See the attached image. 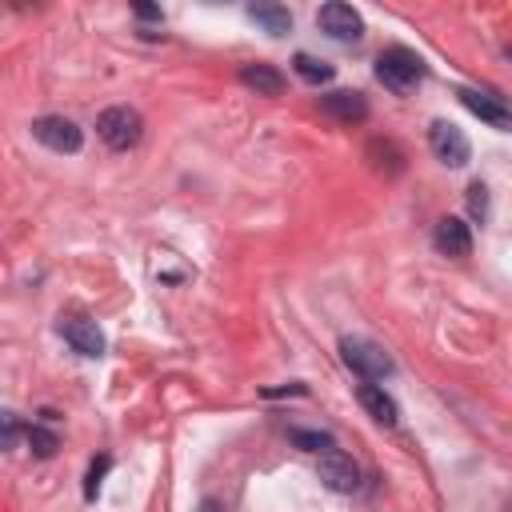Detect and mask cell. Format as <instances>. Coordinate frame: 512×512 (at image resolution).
Instances as JSON below:
<instances>
[{
    "instance_id": "obj_22",
    "label": "cell",
    "mask_w": 512,
    "mask_h": 512,
    "mask_svg": "<svg viewBox=\"0 0 512 512\" xmlns=\"http://www.w3.org/2000/svg\"><path fill=\"white\" fill-rule=\"evenodd\" d=\"M276 392H284V388H268L264 396H276ZM288 392H304V384H288Z\"/></svg>"
},
{
    "instance_id": "obj_13",
    "label": "cell",
    "mask_w": 512,
    "mask_h": 512,
    "mask_svg": "<svg viewBox=\"0 0 512 512\" xmlns=\"http://www.w3.org/2000/svg\"><path fill=\"white\" fill-rule=\"evenodd\" d=\"M240 84L252 88L256 96H280L284 92V76L272 64H244L240 68Z\"/></svg>"
},
{
    "instance_id": "obj_14",
    "label": "cell",
    "mask_w": 512,
    "mask_h": 512,
    "mask_svg": "<svg viewBox=\"0 0 512 512\" xmlns=\"http://www.w3.org/2000/svg\"><path fill=\"white\" fill-rule=\"evenodd\" d=\"M248 16H252L256 24H264V32H272V36L292 32V12H288V8H280V4H252V8H248Z\"/></svg>"
},
{
    "instance_id": "obj_7",
    "label": "cell",
    "mask_w": 512,
    "mask_h": 512,
    "mask_svg": "<svg viewBox=\"0 0 512 512\" xmlns=\"http://www.w3.org/2000/svg\"><path fill=\"white\" fill-rule=\"evenodd\" d=\"M320 480L332 492H356L360 488V468H356V460L348 452L328 448V452H320Z\"/></svg>"
},
{
    "instance_id": "obj_4",
    "label": "cell",
    "mask_w": 512,
    "mask_h": 512,
    "mask_svg": "<svg viewBox=\"0 0 512 512\" xmlns=\"http://www.w3.org/2000/svg\"><path fill=\"white\" fill-rule=\"evenodd\" d=\"M428 148H432V156H436L440 164H448V168H464L468 156H472L468 136H464L456 124H448V120H432V128H428Z\"/></svg>"
},
{
    "instance_id": "obj_19",
    "label": "cell",
    "mask_w": 512,
    "mask_h": 512,
    "mask_svg": "<svg viewBox=\"0 0 512 512\" xmlns=\"http://www.w3.org/2000/svg\"><path fill=\"white\" fill-rule=\"evenodd\" d=\"M20 436H24V428H20L16 412H4V408H0V452L16 448V440H20Z\"/></svg>"
},
{
    "instance_id": "obj_23",
    "label": "cell",
    "mask_w": 512,
    "mask_h": 512,
    "mask_svg": "<svg viewBox=\"0 0 512 512\" xmlns=\"http://www.w3.org/2000/svg\"><path fill=\"white\" fill-rule=\"evenodd\" d=\"M208 512H216V508H212V504H208Z\"/></svg>"
},
{
    "instance_id": "obj_9",
    "label": "cell",
    "mask_w": 512,
    "mask_h": 512,
    "mask_svg": "<svg viewBox=\"0 0 512 512\" xmlns=\"http://www.w3.org/2000/svg\"><path fill=\"white\" fill-rule=\"evenodd\" d=\"M432 244H436L440 256H456L460 260V256L472 252V232H468V224L460 216H444L436 224V232H432Z\"/></svg>"
},
{
    "instance_id": "obj_18",
    "label": "cell",
    "mask_w": 512,
    "mask_h": 512,
    "mask_svg": "<svg viewBox=\"0 0 512 512\" xmlns=\"http://www.w3.org/2000/svg\"><path fill=\"white\" fill-rule=\"evenodd\" d=\"M108 468H112V456H104V452L88 464V476H84V496H88V500L100 492V480H104V472H108Z\"/></svg>"
},
{
    "instance_id": "obj_3",
    "label": "cell",
    "mask_w": 512,
    "mask_h": 512,
    "mask_svg": "<svg viewBox=\"0 0 512 512\" xmlns=\"http://www.w3.org/2000/svg\"><path fill=\"white\" fill-rule=\"evenodd\" d=\"M340 356H344V364H348L356 376H364L368 384L392 376V368H396L392 356H388L376 340H364V336H344V340H340Z\"/></svg>"
},
{
    "instance_id": "obj_21",
    "label": "cell",
    "mask_w": 512,
    "mask_h": 512,
    "mask_svg": "<svg viewBox=\"0 0 512 512\" xmlns=\"http://www.w3.org/2000/svg\"><path fill=\"white\" fill-rule=\"evenodd\" d=\"M136 16H140V20H160V8H152V4H136Z\"/></svg>"
},
{
    "instance_id": "obj_17",
    "label": "cell",
    "mask_w": 512,
    "mask_h": 512,
    "mask_svg": "<svg viewBox=\"0 0 512 512\" xmlns=\"http://www.w3.org/2000/svg\"><path fill=\"white\" fill-rule=\"evenodd\" d=\"M24 440H28V448H32L40 460H52V456H56V448H60L56 432H52V428H44V424H32V428H24Z\"/></svg>"
},
{
    "instance_id": "obj_1",
    "label": "cell",
    "mask_w": 512,
    "mask_h": 512,
    "mask_svg": "<svg viewBox=\"0 0 512 512\" xmlns=\"http://www.w3.org/2000/svg\"><path fill=\"white\" fill-rule=\"evenodd\" d=\"M376 80L384 88H392L396 96H408V92H416L424 84V60L404 44L384 48L380 60H376Z\"/></svg>"
},
{
    "instance_id": "obj_16",
    "label": "cell",
    "mask_w": 512,
    "mask_h": 512,
    "mask_svg": "<svg viewBox=\"0 0 512 512\" xmlns=\"http://www.w3.org/2000/svg\"><path fill=\"white\" fill-rule=\"evenodd\" d=\"M288 440L296 448H304V452H328V448H336L332 432H320V428H288Z\"/></svg>"
},
{
    "instance_id": "obj_2",
    "label": "cell",
    "mask_w": 512,
    "mask_h": 512,
    "mask_svg": "<svg viewBox=\"0 0 512 512\" xmlns=\"http://www.w3.org/2000/svg\"><path fill=\"white\" fill-rule=\"evenodd\" d=\"M96 132H100V140H104L108 148L128 152V148L140 144V136H144V120H140L136 108L116 104V108H104V112L96 116Z\"/></svg>"
},
{
    "instance_id": "obj_15",
    "label": "cell",
    "mask_w": 512,
    "mask_h": 512,
    "mask_svg": "<svg viewBox=\"0 0 512 512\" xmlns=\"http://www.w3.org/2000/svg\"><path fill=\"white\" fill-rule=\"evenodd\" d=\"M292 68H296V76L308 80V84H328V80L336 76V68H332L328 60H316V56H308V52H296V56H292Z\"/></svg>"
},
{
    "instance_id": "obj_10",
    "label": "cell",
    "mask_w": 512,
    "mask_h": 512,
    "mask_svg": "<svg viewBox=\"0 0 512 512\" xmlns=\"http://www.w3.org/2000/svg\"><path fill=\"white\" fill-rule=\"evenodd\" d=\"M456 96H460V104H464L472 116H480L484 124H492V128H500V132L512 124V116H508V108H504L500 96H484V92H476V88H460Z\"/></svg>"
},
{
    "instance_id": "obj_11",
    "label": "cell",
    "mask_w": 512,
    "mask_h": 512,
    "mask_svg": "<svg viewBox=\"0 0 512 512\" xmlns=\"http://www.w3.org/2000/svg\"><path fill=\"white\" fill-rule=\"evenodd\" d=\"M60 332H64V340H68L80 356H104V332L96 328V320L76 316V320H64Z\"/></svg>"
},
{
    "instance_id": "obj_20",
    "label": "cell",
    "mask_w": 512,
    "mask_h": 512,
    "mask_svg": "<svg viewBox=\"0 0 512 512\" xmlns=\"http://www.w3.org/2000/svg\"><path fill=\"white\" fill-rule=\"evenodd\" d=\"M468 212L476 216V220H484L488 216V188L476 180V184H468Z\"/></svg>"
},
{
    "instance_id": "obj_6",
    "label": "cell",
    "mask_w": 512,
    "mask_h": 512,
    "mask_svg": "<svg viewBox=\"0 0 512 512\" xmlns=\"http://www.w3.org/2000/svg\"><path fill=\"white\" fill-rule=\"evenodd\" d=\"M316 24H320L332 40H344V44H352V40L364 36V20H360V12H356L352 4H340V0L324 4V8L316 12Z\"/></svg>"
},
{
    "instance_id": "obj_12",
    "label": "cell",
    "mask_w": 512,
    "mask_h": 512,
    "mask_svg": "<svg viewBox=\"0 0 512 512\" xmlns=\"http://www.w3.org/2000/svg\"><path fill=\"white\" fill-rule=\"evenodd\" d=\"M356 400H360V408L376 420V424H384V428H392L396 420H400V408H396V400L380 388V384H360L356 388Z\"/></svg>"
},
{
    "instance_id": "obj_5",
    "label": "cell",
    "mask_w": 512,
    "mask_h": 512,
    "mask_svg": "<svg viewBox=\"0 0 512 512\" xmlns=\"http://www.w3.org/2000/svg\"><path fill=\"white\" fill-rule=\"evenodd\" d=\"M32 136L44 148H52V152H80V144H84V132L68 116H40V120H32Z\"/></svg>"
},
{
    "instance_id": "obj_8",
    "label": "cell",
    "mask_w": 512,
    "mask_h": 512,
    "mask_svg": "<svg viewBox=\"0 0 512 512\" xmlns=\"http://www.w3.org/2000/svg\"><path fill=\"white\" fill-rule=\"evenodd\" d=\"M320 112L340 120V124H360L368 120V100L360 92H348V88H336L328 96H320Z\"/></svg>"
}]
</instances>
